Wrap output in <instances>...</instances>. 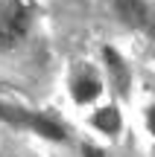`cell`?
Here are the masks:
<instances>
[{"instance_id":"obj_7","label":"cell","mask_w":155,"mask_h":157,"mask_svg":"<svg viewBox=\"0 0 155 157\" xmlns=\"http://www.w3.org/2000/svg\"><path fill=\"white\" fill-rule=\"evenodd\" d=\"M144 122H146V134H149V146H152V154H155V102L146 108L144 113Z\"/></svg>"},{"instance_id":"obj_4","label":"cell","mask_w":155,"mask_h":157,"mask_svg":"<svg viewBox=\"0 0 155 157\" xmlns=\"http://www.w3.org/2000/svg\"><path fill=\"white\" fill-rule=\"evenodd\" d=\"M117 15L129 26H138L149 38H155V6L149 0H117Z\"/></svg>"},{"instance_id":"obj_1","label":"cell","mask_w":155,"mask_h":157,"mask_svg":"<svg viewBox=\"0 0 155 157\" xmlns=\"http://www.w3.org/2000/svg\"><path fill=\"white\" fill-rule=\"evenodd\" d=\"M35 21V0H3L0 3V52L23 44Z\"/></svg>"},{"instance_id":"obj_8","label":"cell","mask_w":155,"mask_h":157,"mask_svg":"<svg viewBox=\"0 0 155 157\" xmlns=\"http://www.w3.org/2000/svg\"><path fill=\"white\" fill-rule=\"evenodd\" d=\"M82 157H105V151L94 143H82Z\"/></svg>"},{"instance_id":"obj_3","label":"cell","mask_w":155,"mask_h":157,"mask_svg":"<svg viewBox=\"0 0 155 157\" xmlns=\"http://www.w3.org/2000/svg\"><path fill=\"white\" fill-rule=\"evenodd\" d=\"M67 90H70V99L79 108H88L105 93V82H103V76H100V70L85 61V64H79V67L70 73Z\"/></svg>"},{"instance_id":"obj_2","label":"cell","mask_w":155,"mask_h":157,"mask_svg":"<svg viewBox=\"0 0 155 157\" xmlns=\"http://www.w3.org/2000/svg\"><path fill=\"white\" fill-rule=\"evenodd\" d=\"M0 119L9 122V125H18V128H29L32 134L44 137V140H56V143L67 140L64 125L56 122L53 117H47V113H41V111H27V108L3 105V102H0Z\"/></svg>"},{"instance_id":"obj_6","label":"cell","mask_w":155,"mask_h":157,"mask_svg":"<svg viewBox=\"0 0 155 157\" xmlns=\"http://www.w3.org/2000/svg\"><path fill=\"white\" fill-rule=\"evenodd\" d=\"M91 128L94 131H100V134H105V137H117L123 131V113H120V108L117 105H103V108H97V111H91Z\"/></svg>"},{"instance_id":"obj_5","label":"cell","mask_w":155,"mask_h":157,"mask_svg":"<svg viewBox=\"0 0 155 157\" xmlns=\"http://www.w3.org/2000/svg\"><path fill=\"white\" fill-rule=\"evenodd\" d=\"M103 64H105V76H108V84L117 96H129V87H132V70H129L126 58L114 50V47H103Z\"/></svg>"}]
</instances>
